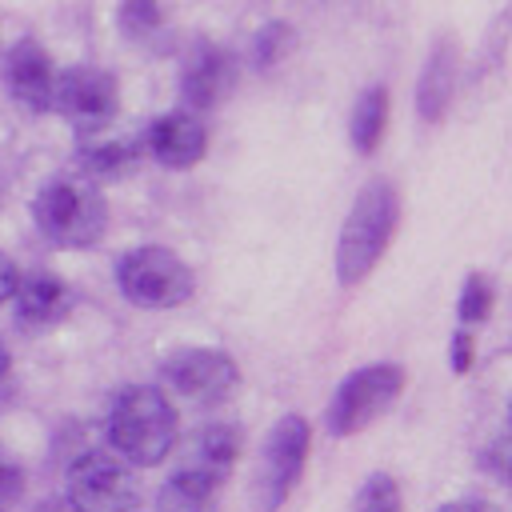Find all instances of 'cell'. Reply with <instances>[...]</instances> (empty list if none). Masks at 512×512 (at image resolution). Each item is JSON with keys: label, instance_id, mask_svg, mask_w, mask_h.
I'll return each instance as SVG.
<instances>
[{"label": "cell", "instance_id": "cell-1", "mask_svg": "<svg viewBox=\"0 0 512 512\" xmlns=\"http://www.w3.org/2000/svg\"><path fill=\"white\" fill-rule=\"evenodd\" d=\"M180 436V416L160 384H128L108 408V444L132 468L168 460Z\"/></svg>", "mask_w": 512, "mask_h": 512}, {"label": "cell", "instance_id": "cell-2", "mask_svg": "<svg viewBox=\"0 0 512 512\" xmlns=\"http://www.w3.org/2000/svg\"><path fill=\"white\" fill-rule=\"evenodd\" d=\"M396 224H400V192H396L392 180L372 176L356 192V200H352V208L340 224V236H336V280H340V288H356L380 264V256L388 252V244L396 236Z\"/></svg>", "mask_w": 512, "mask_h": 512}, {"label": "cell", "instance_id": "cell-3", "mask_svg": "<svg viewBox=\"0 0 512 512\" xmlns=\"http://www.w3.org/2000/svg\"><path fill=\"white\" fill-rule=\"evenodd\" d=\"M36 232L52 248H92L108 228V204L84 176H52L32 200Z\"/></svg>", "mask_w": 512, "mask_h": 512}, {"label": "cell", "instance_id": "cell-4", "mask_svg": "<svg viewBox=\"0 0 512 512\" xmlns=\"http://www.w3.org/2000/svg\"><path fill=\"white\" fill-rule=\"evenodd\" d=\"M116 288L128 304L148 312H168L192 300L196 276L192 268L164 244H140L116 260Z\"/></svg>", "mask_w": 512, "mask_h": 512}, {"label": "cell", "instance_id": "cell-5", "mask_svg": "<svg viewBox=\"0 0 512 512\" xmlns=\"http://www.w3.org/2000/svg\"><path fill=\"white\" fill-rule=\"evenodd\" d=\"M404 392V368L392 364V360H376V364H364L356 372H348L332 400H328V412H324V428L328 436L344 440V436H356L364 432L372 420H380Z\"/></svg>", "mask_w": 512, "mask_h": 512}, {"label": "cell", "instance_id": "cell-6", "mask_svg": "<svg viewBox=\"0 0 512 512\" xmlns=\"http://www.w3.org/2000/svg\"><path fill=\"white\" fill-rule=\"evenodd\" d=\"M308 448H312V424L300 412L280 416L272 424V432L264 436V448H260V464L252 472V508L256 512H280L288 504V496L296 492V484L304 476Z\"/></svg>", "mask_w": 512, "mask_h": 512}, {"label": "cell", "instance_id": "cell-7", "mask_svg": "<svg viewBox=\"0 0 512 512\" xmlns=\"http://www.w3.org/2000/svg\"><path fill=\"white\" fill-rule=\"evenodd\" d=\"M64 500L76 512H136L140 480L112 448H88L68 464Z\"/></svg>", "mask_w": 512, "mask_h": 512}, {"label": "cell", "instance_id": "cell-8", "mask_svg": "<svg viewBox=\"0 0 512 512\" xmlns=\"http://www.w3.org/2000/svg\"><path fill=\"white\" fill-rule=\"evenodd\" d=\"M52 108L80 132V136H96L104 132L116 112H120V84L112 72L104 68H64L56 72V88H52Z\"/></svg>", "mask_w": 512, "mask_h": 512}, {"label": "cell", "instance_id": "cell-9", "mask_svg": "<svg viewBox=\"0 0 512 512\" xmlns=\"http://www.w3.org/2000/svg\"><path fill=\"white\" fill-rule=\"evenodd\" d=\"M160 384L180 392L192 404H216L236 392L240 368L228 352L196 344V348H176L160 360Z\"/></svg>", "mask_w": 512, "mask_h": 512}, {"label": "cell", "instance_id": "cell-10", "mask_svg": "<svg viewBox=\"0 0 512 512\" xmlns=\"http://www.w3.org/2000/svg\"><path fill=\"white\" fill-rule=\"evenodd\" d=\"M140 148H144L156 164L180 172V168H192V164L204 160V152H208V128H204V120H200L196 112L172 108V112L156 116V120L144 128Z\"/></svg>", "mask_w": 512, "mask_h": 512}, {"label": "cell", "instance_id": "cell-11", "mask_svg": "<svg viewBox=\"0 0 512 512\" xmlns=\"http://www.w3.org/2000/svg\"><path fill=\"white\" fill-rule=\"evenodd\" d=\"M236 456H240V428L236 424H204L184 444L176 476H184V480H192L208 492H220V484L236 468Z\"/></svg>", "mask_w": 512, "mask_h": 512}, {"label": "cell", "instance_id": "cell-12", "mask_svg": "<svg viewBox=\"0 0 512 512\" xmlns=\"http://www.w3.org/2000/svg\"><path fill=\"white\" fill-rule=\"evenodd\" d=\"M232 80H236L232 52H224L212 40H196L180 68V104L200 116L220 104V96L232 88Z\"/></svg>", "mask_w": 512, "mask_h": 512}, {"label": "cell", "instance_id": "cell-13", "mask_svg": "<svg viewBox=\"0 0 512 512\" xmlns=\"http://www.w3.org/2000/svg\"><path fill=\"white\" fill-rule=\"evenodd\" d=\"M4 84L24 112H48L52 88H56V68L36 40H16L4 56Z\"/></svg>", "mask_w": 512, "mask_h": 512}, {"label": "cell", "instance_id": "cell-14", "mask_svg": "<svg viewBox=\"0 0 512 512\" xmlns=\"http://www.w3.org/2000/svg\"><path fill=\"white\" fill-rule=\"evenodd\" d=\"M72 304V292L68 284L56 276V272H28L16 280V292H12V308H16V324L20 328H52L64 320Z\"/></svg>", "mask_w": 512, "mask_h": 512}, {"label": "cell", "instance_id": "cell-15", "mask_svg": "<svg viewBox=\"0 0 512 512\" xmlns=\"http://www.w3.org/2000/svg\"><path fill=\"white\" fill-rule=\"evenodd\" d=\"M452 84H456V44L440 36L424 60V72L416 80V116L424 124H440L452 104Z\"/></svg>", "mask_w": 512, "mask_h": 512}, {"label": "cell", "instance_id": "cell-16", "mask_svg": "<svg viewBox=\"0 0 512 512\" xmlns=\"http://www.w3.org/2000/svg\"><path fill=\"white\" fill-rule=\"evenodd\" d=\"M384 128H388V88L384 84H368L348 116V140L360 156H376V148L384 144Z\"/></svg>", "mask_w": 512, "mask_h": 512}, {"label": "cell", "instance_id": "cell-17", "mask_svg": "<svg viewBox=\"0 0 512 512\" xmlns=\"http://www.w3.org/2000/svg\"><path fill=\"white\" fill-rule=\"evenodd\" d=\"M140 160V144H128V140H96V144H84L76 152V176L100 184V180H116L124 172H132V164Z\"/></svg>", "mask_w": 512, "mask_h": 512}, {"label": "cell", "instance_id": "cell-18", "mask_svg": "<svg viewBox=\"0 0 512 512\" xmlns=\"http://www.w3.org/2000/svg\"><path fill=\"white\" fill-rule=\"evenodd\" d=\"M156 512H216V492L172 472L156 496Z\"/></svg>", "mask_w": 512, "mask_h": 512}, {"label": "cell", "instance_id": "cell-19", "mask_svg": "<svg viewBox=\"0 0 512 512\" xmlns=\"http://www.w3.org/2000/svg\"><path fill=\"white\" fill-rule=\"evenodd\" d=\"M496 308V288L484 272H472L464 276V288H460V300H456V320L460 324H484Z\"/></svg>", "mask_w": 512, "mask_h": 512}, {"label": "cell", "instance_id": "cell-20", "mask_svg": "<svg viewBox=\"0 0 512 512\" xmlns=\"http://www.w3.org/2000/svg\"><path fill=\"white\" fill-rule=\"evenodd\" d=\"M352 512H404V496H400V484L388 476V472H372L356 500H352Z\"/></svg>", "mask_w": 512, "mask_h": 512}, {"label": "cell", "instance_id": "cell-21", "mask_svg": "<svg viewBox=\"0 0 512 512\" xmlns=\"http://www.w3.org/2000/svg\"><path fill=\"white\" fill-rule=\"evenodd\" d=\"M288 48H292V28H288L284 20H268V24L252 36V64H256L260 72H268Z\"/></svg>", "mask_w": 512, "mask_h": 512}, {"label": "cell", "instance_id": "cell-22", "mask_svg": "<svg viewBox=\"0 0 512 512\" xmlns=\"http://www.w3.org/2000/svg\"><path fill=\"white\" fill-rule=\"evenodd\" d=\"M160 24V0H120V32L132 40L152 36Z\"/></svg>", "mask_w": 512, "mask_h": 512}, {"label": "cell", "instance_id": "cell-23", "mask_svg": "<svg viewBox=\"0 0 512 512\" xmlns=\"http://www.w3.org/2000/svg\"><path fill=\"white\" fill-rule=\"evenodd\" d=\"M472 360H476V344H472V332L468 328H456V336H452V344H448V364H452V372H468L472 368Z\"/></svg>", "mask_w": 512, "mask_h": 512}, {"label": "cell", "instance_id": "cell-24", "mask_svg": "<svg viewBox=\"0 0 512 512\" xmlns=\"http://www.w3.org/2000/svg\"><path fill=\"white\" fill-rule=\"evenodd\" d=\"M20 488H24V472L0 452V504H8V500H16L20 496Z\"/></svg>", "mask_w": 512, "mask_h": 512}, {"label": "cell", "instance_id": "cell-25", "mask_svg": "<svg viewBox=\"0 0 512 512\" xmlns=\"http://www.w3.org/2000/svg\"><path fill=\"white\" fill-rule=\"evenodd\" d=\"M16 280H20V272H16V264L0 252V304H8L12 300V292H16Z\"/></svg>", "mask_w": 512, "mask_h": 512}, {"label": "cell", "instance_id": "cell-26", "mask_svg": "<svg viewBox=\"0 0 512 512\" xmlns=\"http://www.w3.org/2000/svg\"><path fill=\"white\" fill-rule=\"evenodd\" d=\"M436 512H496V504L476 500V496H464V500H448V504H440Z\"/></svg>", "mask_w": 512, "mask_h": 512}, {"label": "cell", "instance_id": "cell-27", "mask_svg": "<svg viewBox=\"0 0 512 512\" xmlns=\"http://www.w3.org/2000/svg\"><path fill=\"white\" fill-rule=\"evenodd\" d=\"M36 512H76V508H72V504H68L64 496H60V500H44V504H40Z\"/></svg>", "mask_w": 512, "mask_h": 512}, {"label": "cell", "instance_id": "cell-28", "mask_svg": "<svg viewBox=\"0 0 512 512\" xmlns=\"http://www.w3.org/2000/svg\"><path fill=\"white\" fill-rule=\"evenodd\" d=\"M8 364H12V360H8V344H4V340H0V380H4V376H8Z\"/></svg>", "mask_w": 512, "mask_h": 512}]
</instances>
